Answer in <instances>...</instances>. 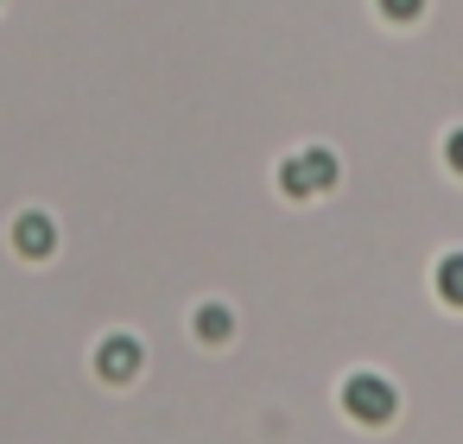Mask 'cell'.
I'll use <instances>...</instances> for the list:
<instances>
[{
	"label": "cell",
	"instance_id": "1",
	"mask_svg": "<svg viewBox=\"0 0 463 444\" xmlns=\"http://www.w3.org/2000/svg\"><path fill=\"white\" fill-rule=\"evenodd\" d=\"M393 406H400V393H393L381 374H349V381H343V412H349L355 425H387Z\"/></svg>",
	"mask_w": 463,
	"mask_h": 444
},
{
	"label": "cell",
	"instance_id": "2",
	"mask_svg": "<svg viewBox=\"0 0 463 444\" xmlns=\"http://www.w3.org/2000/svg\"><path fill=\"white\" fill-rule=\"evenodd\" d=\"M330 184H336V159H330L324 146L292 153V159L279 165V191H286V197H317V191H330Z\"/></svg>",
	"mask_w": 463,
	"mask_h": 444
},
{
	"label": "cell",
	"instance_id": "3",
	"mask_svg": "<svg viewBox=\"0 0 463 444\" xmlns=\"http://www.w3.org/2000/svg\"><path fill=\"white\" fill-rule=\"evenodd\" d=\"M96 374L102 381H134L140 374V343L134 336H102L96 343Z\"/></svg>",
	"mask_w": 463,
	"mask_h": 444
},
{
	"label": "cell",
	"instance_id": "4",
	"mask_svg": "<svg viewBox=\"0 0 463 444\" xmlns=\"http://www.w3.org/2000/svg\"><path fill=\"white\" fill-rule=\"evenodd\" d=\"M14 248H20L26 260H45V254L58 248V222H52L45 210H26V216L14 222Z\"/></svg>",
	"mask_w": 463,
	"mask_h": 444
},
{
	"label": "cell",
	"instance_id": "5",
	"mask_svg": "<svg viewBox=\"0 0 463 444\" xmlns=\"http://www.w3.org/2000/svg\"><path fill=\"white\" fill-rule=\"evenodd\" d=\"M191 330H197L203 343H222V336L235 330V317H229V305H197V317H191Z\"/></svg>",
	"mask_w": 463,
	"mask_h": 444
},
{
	"label": "cell",
	"instance_id": "6",
	"mask_svg": "<svg viewBox=\"0 0 463 444\" xmlns=\"http://www.w3.org/2000/svg\"><path fill=\"white\" fill-rule=\"evenodd\" d=\"M438 298L444 305H463V254H444L438 260Z\"/></svg>",
	"mask_w": 463,
	"mask_h": 444
},
{
	"label": "cell",
	"instance_id": "7",
	"mask_svg": "<svg viewBox=\"0 0 463 444\" xmlns=\"http://www.w3.org/2000/svg\"><path fill=\"white\" fill-rule=\"evenodd\" d=\"M374 7H381V20L406 26V20H419V14H425V0H374Z\"/></svg>",
	"mask_w": 463,
	"mask_h": 444
},
{
	"label": "cell",
	"instance_id": "8",
	"mask_svg": "<svg viewBox=\"0 0 463 444\" xmlns=\"http://www.w3.org/2000/svg\"><path fill=\"white\" fill-rule=\"evenodd\" d=\"M444 165L463 178V128H457V134H444Z\"/></svg>",
	"mask_w": 463,
	"mask_h": 444
}]
</instances>
